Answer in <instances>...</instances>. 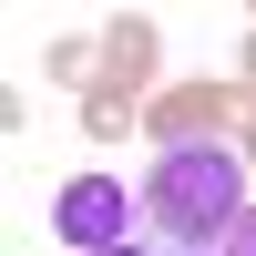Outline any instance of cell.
Masks as SVG:
<instances>
[{"label":"cell","instance_id":"6da1fadb","mask_svg":"<svg viewBox=\"0 0 256 256\" xmlns=\"http://www.w3.org/2000/svg\"><path fill=\"white\" fill-rule=\"evenodd\" d=\"M144 216H154V236L174 246H226V226L246 216V164L226 154V144H174V154L144 174Z\"/></svg>","mask_w":256,"mask_h":256},{"label":"cell","instance_id":"7a4b0ae2","mask_svg":"<svg viewBox=\"0 0 256 256\" xmlns=\"http://www.w3.org/2000/svg\"><path fill=\"white\" fill-rule=\"evenodd\" d=\"M123 216H134V195H123L113 174H72L52 195V236L72 246V256H92V246H123Z\"/></svg>","mask_w":256,"mask_h":256},{"label":"cell","instance_id":"3957f363","mask_svg":"<svg viewBox=\"0 0 256 256\" xmlns=\"http://www.w3.org/2000/svg\"><path fill=\"white\" fill-rule=\"evenodd\" d=\"M216 256H256V205H246L236 226H226V246H216Z\"/></svg>","mask_w":256,"mask_h":256},{"label":"cell","instance_id":"277c9868","mask_svg":"<svg viewBox=\"0 0 256 256\" xmlns=\"http://www.w3.org/2000/svg\"><path fill=\"white\" fill-rule=\"evenodd\" d=\"M92 256H154V246H92Z\"/></svg>","mask_w":256,"mask_h":256}]
</instances>
